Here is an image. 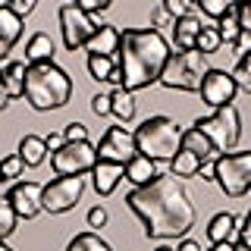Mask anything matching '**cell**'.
<instances>
[{
  "label": "cell",
  "instance_id": "cell-18",
  "mask_svg": "<svg viewBox=\"0 0 251 251\" xmlns=\"http://www.w3.org/2000/svg\"><path fill=\"white\" fill-rule=\"evenodd\" d=\"M82 50L88 53H100V57H116V50H120V28L116 25H100L94 35L88 38V44L82 47Z\"/></svg>",
  "mask_w": 251,
  "mask_h": 251
},
{
  "label": "cell",
  "instance_id": "cell-22",
  "mask_svg": "<svg viewBox=\"0 0 251 251\" xmlns=\"http://www.w3.org/2000/svg\"><path fill=\"white\" fill-rule=\"evenodd\" d=\"M201 157L195 154V151H188V148H179L176 157L170 160V173L176 179H192V176H198V170H201Z\"/></svg>",
  "mask_w": 251,
  "mask_h": 251
},
{
  "label": "cell",
  "instance_id": "cell-7",
  "mask_svg": "<svg viewBox=\"0 0 251 251\" xmlns=\"http://www.w3.org/2000/svg\"><path fill=\"white\" fill-rule=\"evenodd\" d=\"M217 185L226 198H242L251 192V151H229L214 160Z\"/></svg>",
  "mask_w": 251,
  "mask_h": 251
},
{
  "label": "cell",
  "instance_id": "cell-3",
  "mask_svg": "<svg viewBox=\"0 0 251 251\" xmlns=\"http://www.w3.org/2000/svg\"><path fill=\"white\" fill-rule=\"evenodd\" d=\"M73 98V75L57 63H31L25 75V100L38 113H50L69 104Z\"/></svg>",
  "mask_w": 251,
  "mask_h": 251
},
{
  "label": "cell",
  "instance_id": "cell-39",
  "mask_svg": "<svg viewBox=\"0 0 251 251\" xmlns=\"http://www.w3.org/2000/svg\"><path fill=\"white\" fill-rule=\"evenodd\" d=\"M63 135H66V141H88V129L82 123H66Z\"/></svg>",
  "mask_w": 251,
  "mask_h": 251
},
{
  "label": "cell",
  "instance_id": "cell-8",
  "mask_svg": "<svg viewBox=\"0 0 251 251\" xmlns=\"http://www.w3.org/2000/svg\"><path fill=\"white\" fill-rule=\"evenodd\" d=\"M100 25H104V22H98V16L78 10L75 3L60 6V35H63V47H66V50H82V47L88 44V38Z\"/></svg>",
  "mask_w": 251,
  "mask_h": 251
},
{
  "label": "cell",
  "instance_id": "cell-25",
  "mask_svg": "<svg viewBox=\"0 0 251 251\" xmlns=\"http://www.w3.org/2000/svg\"><path fill=\"white\" fill-rule=\"evenodd\" d=\"M110 100H113V116L120 123H132L135 120V91H126V88H113L110 91Z\"/></svg>",
  "mask_w": 251,
  "mask_h": 251
},
{
  "label": "cell",
  "instance_id": "cell-42",
  "mask_svg": "<svg viewBox=\"0 0 251 251\" xmlns=\"http://www.w3.org/2000/svg\"><path fill=\"white\" fill-rule=\"evenodd\" d=\"M235 16H239V25H242V28H251V0H239Z\"/></svg>",
  "mask_w": 251,
  "mask_h": 251
},
{
  "label": "cell",
  "instance_id": "cell-11",
  "mask_svg": "<svg viewBox=\"0 0 251 251\" xmlns=\"http://www.w3.org/2000/svg\"><path fill=\"white\" fill-rule=\"evenodd\" d=\"M138 154L135 145V132H129L126 126H107V132L98 141V157L100 160H113V163H129Z\"/></svg>",
  "mask_w": 251,
  "mask_h": 251
},
{
  "label": "cell",
  "instance_id": "cell-41",
  "mask_svg": "<svg viewBox=\"0 0 251 251\" xmlns=\"http://www.w3.org/2000/svg\"><path fill=\"white\" fill-rule=\"evenodd\" d=\"M35 6H38V0H10V10L19 16V19L31 16V13H35Z\"/></svg>",
  "mask_w": 251,
  "mask_h": 251
},
{
  "label": "cell",
  "instance_id": "cell-30",
  "mask_svg": "<svg viewBox=\"0 0 251 251\" xmlns=\"http://www.w3.org/2000/svg\"><path fill=\"white\" fill-rule=\"evenodd\" d=\"M220 47H223V38H220L217 25H204L201 35H198V44H195V50H201L204 57H210V53H217Z\"/></svg>",
  "mask_w": 251,
  "mask_h": 251
},
{
  "label": "cell",
  "instance_id": "cell-27",
  "mask_svg": "<svg viewBox=\"0 0 251 251\" xmlns=\"http://www.w3.org/2000/svg\"><path fill=\"white\" fill-rule=\"evenodd\" d=\"M88 75L94 82H107L110 75L116 73V57H100V53H88Z\"/></svg>",
  "mask_w": 251,
  "mask_h": 251
},
{
  "label": "cell",
  "instance_id": "cell-49",
  "mask_svg": "<svg viewBox=\"0 0 251 251\" xmlns=\"http://www.w3.org/2000/svg\"><path fill=\"white\" fill-rule=\"evenodd\" d=\"M204 251H235V242H217V245H210Z\"/></svg>",
  "mask_w": 251,
  "mask_h": 251
},
{
  "label": "cell",
  "instance_id": "cell-12",
  "mask_svg": "<svg viewBox=\"0 0 251 251\" xmlns=\"http://www.w3.org/2000/svg\"><path fill=\"white\" fill-rule=\"evenodd\" d=\"M198 94H201V100L210 110H217V107L232 104L235 94H239V85H235L232 73H226V69H207V75H204Z\"/></svg>",
  "mask_w": 251,
  "mask_h": 251
},
{
  "label": "cell",
  "instance_id": "cell-29",
  "mask_svg": "<svg viewBox=\"0 0 251 251\" xmlns=\"http://www.w3.org/2000/svg\"><path fill=\"white\" fill-rule=\"evenodd\" d=\"M195 3L207 19H223L226 13H232L239 6V0H195Z\"/></svg>",
  "mask_w": 251,
  "mask_h": 251
},
{
  "label": "cell",
  "instance_id": "cell-20",
  "mask_svg": "<svg viewBox=\"0 0 251 251\" xmlns=\"http://www.w3.org/2000/svg\"><path fill=\"white\" fill-rule=\"evenodd\" d=\"M160 176V163L151 160V157H145V154H135L129 163H126V179H129L132 185H148L151 179Z\"/></svg>",
  "mask_w": 251,
  "mask_h": 251
},
{
  "label": "cell",
  "instance_id": "cell-31",
  "mask_svg": "<svg viewBox=\"0 0 251 251\" xmlns=\"http://www.w3.org/2000/svg\"><path fill=\"white\" fill-rule=\"evenodd\" d=\"M217 31H220V38H223V44H232L235 38H239L242 25H239V16H235V10L226 13L223 19H217Z\"/></svg>",
  "mask_w": 251,
  "mask_h": 251
},
{
  "label": "cell",
  "instance_id": "cell-40",
  "mask_svg": "<svg viewBox=\"0 0 251 251\" xmlns=\"http://www.w3.org/2000/svg\"><path fill=\"white\" fill-rule=\"evenodd\" d=\"M163 25H173V16L163 10V3H160V6H154V10H151V28L160 31Z\"/></svg>",
  "mask_w": 251,
  "mask_h": 251
},
{
  "label": "cell",
  "instance_id": "cell-35",
  "mask_svg": "<svg viewBox=\"0 0 251 251\" xmlns=\"http://www.w3.org/2000/svg\"><path fill=\"white\" fill-rule=\"evenodd\" d=\"M229 47H232L235 57H251V28H242L239 38H235Z\"/></svg>",
  "mask_w": 251,
  "mask_h": 251
},
{
  "label": "cell",
  "instance_id": "cell-50",
  "mask_svg": "<svg viewBox=\"0 0 251 251\" xmlns=\"http://www.w3.org/2000/svg\"><path fill=\"white\" fill-rule=\"evenodd\" d=\"M154 251H176V248H173V245H157Z\"/></svg>",
  "mask_w": 251,
  "mask_h": 251
},
{
  "label": "cell",
  "instance_id": "cell-28",
  "mask_svg": "<svg viewBox=\"0 0 251 251\" xmlns=\"http://www.w3.org/2000/svg\"><path fill=\"white\" fill-rule=\"evenodd\" d=\"M16 226H19V214H16L13 201L0 195V239H10L16 232Z\"/></svg>",
  "mask_w": 251,
  "mask_h": 251
},
{
  "label": "cell",
  "instance_id": "cell-13",
  "mask_svg": "<svg viewBox=\"0 0 251 251\" xmlns=\"http://www.w3.org/2000/svg\"><path fill=\"white\" fill-rule=\"evenodd\" d=\"M44 185L35 182V179H16L13 192H10V201L16 207L19 220H35L38 214H44Z\"/></svg>",
  "mask_w": 251,
  "mask_h": 251
},
{
  "label": "cell",
  "instance_id": "cell-23",
  "mask_svg": "<svg viewBox=\"0 0 251 251\" xmlns=\"http://www.w3.org/2000/svg\"><path fill=\"white\" fill-rule=\"evenodd\" d=\"M16 154L25 160V167H41V163L47 160V141L41 135H22L19 151Z\"/></svg>",
  "mask_w": 251,
  "mask_h": 251
},
{
  "label": "cell",
  "instance_id": "cell-51",
  "mask_svg": "<svg viewBox=\"0 0 251 251\" xmlns=\"http://www.w3.org/2000/svg\"><path fill=\"white\" fill-rule=\"evenodd\" d=\"M0 251H13L10 245H6V239H0Z\"/></svg>",
  "mask_w": 251,
  "mask_h": 251
},
{
  "label": "cell",
  "instance_id": "cell-9",
  "mask_svg": "<svg viewBox=\"0 0 251 251\" xmlns=\"http://www.w3.org/2000/svg\"><path fill=\"white\" fill-rule=\"evenodd\" d=\"M98 145L91 141H66L60 151L50 154V167L57 176H85L98 163Z\"/></svg>",
  "mask_w": 251,
  "mask_h": 251
},
{
  "label": "cell",
  "instance_id": "cell-4",
  "mask_svg": "<svg viewBox=\"0 0 251 251\" xmlns=\"http://www.w3.org/2000/svg\"><path fill=\"white\" fill-rule=\"evenodd\" d=\"M182 126L173 116H148L145 123L135 129V145L138 154L151 157L157 163H170L179 151V141H182Z\"/></svg>",
  "mask_w": 251,
  "mask_h": 251
},
{
  "label": "cell",
  "instance_id": "cell-6",
  "mask_svg": "<svg viewBox=\"0 0 251 251\" xmlns=\"http://www.w3.org/2000/svg\"><path fill=\"white\" fill-rule=\"evenodd\" d=\"M192 126L210 138V145H214L217 154H229L232 148L239 145V138H242V113H239V107H235V104L217 107L214 113L198 116Z\"/></svg>",
  "mask_w": 251,
  "mask_h": 251
},
{
  "label": "cell",
  "instance_id": "cell-34",
  "mask_svg": "<svg viewBox=\"0 0 251 251\" xmlns=\"http://www.w3.org/2000/svg\"><path fill=\"white\" fill-rule=\"evenodd\" d=\"M163 10H167L173 16V22H176V19H182V16H192L198 10V3H195V0H163Z\"/></svg>",
  "mask_w": 251,
  "mask_h": 251
},
{
  "label": "cell",
  "instance_id": "cell-24",
  "mask_svg": "<svg viewBox=\"0 0 251 251\" xmlns=\"http://www.w3.org/2000/svg\"><path fill=\"white\" fill-rule=\"evenodd\" d=\"M179 148H188V151H195L201 160H214V157H220V154L214 151V145H210V138L204 135V132H198L195 126L182 132V141H179Z\"/></svg>",
  "mask_w": 251,
  "mask_h": 251
},
{
  "label": "cell",
  "instance_id": "cell-15",
  "mask_svg": "<svg viewBox=\"0 0 251 251\" xmlns=\"http://www.w3.org/2000/svg\"><path fill=\"white\" fill-rule=\"evenodd\" d=\"M207 239H210V245H217V242H235L239 239V217L232 210L214 214L207 223Z\"/></svg>",
  "mask_w": 251,
  "mask_h": 251
},
{
  "label": "cell",
  "instance_id": "cell-33",
  "mask_svg": "<svg viewBox=\"0 0 251 251\" xmlns=\"http://www.w3.org/2000/svg\"><path fill=\"white\" fill-rule=\"evenodd\" d=\"M22 173H25V160H22L19 154H6L3 160H0V176H6V179H19Z\"/></svg>",
  "mask_w": 251,
  "mask_h": 251
},
{
  "label": "cell",
  "instance_id": "cell-32",
  "mask_svg": "<svg viewBox=\"0 0 251 251\" xmlns=\"http://www.w3.org/2000/svg\"><path fill=\"white\" fill-rule=\"evenodd\" d=\"M232 78H235V85H239V91L251 94V57H239V60H235Z\"/></svg>",
  "mask_w": 251,
  "mask_h": 251
},
{
  "label": "cell",
  "instance_id": "cell-47",
  "mask_svg": "<svg viewBox=\"0 0 251 251\" xmlns=\"http://www.w3.org/2000/svg\"><path fill=\"white\" fill-rule=\"evenodd\" d=\"M13 185H16V179H6V176H0V195H3V198H10Z\"/></svg>",
  "mask_w": 251,
  "mask_h": 251
},
{
  "label": "cell",
  "instance_id": "cell-21",
  "mask_svg": "<svg viewBox=\"0 0 251 251\" xmlns=\"http://www.w3.org/2000/svg\"><path fill=\"white\" fill-rule=\"evenodd\" d=\"M53 53H57V44L47 31H35L25 44V60L28 63H53Z\"/></svg>",
  "mask_w": 251,
  "mask_h": 251
},
{
  "label": "cell",
  "instance_id": "cell-17",
  "mask_svg": "<svg viewBox=\"0 0 251 251\" xmlns=\"http://www.w3.org/2000/svg\"><path fill=\"white\" fill-rule=\"evenodd\" d=\"M201 19L198 16H182V19L173 22V44H176V50H195V44H198V35H201Z\"/></svg>",
  "mask_w": 251,
  "mask_h": 251
},
{
  "label": "cell",
  "instance_id": "cell-38",
  "mask_svg": "<svg viewBox=\"0 0 251 251\" xmlns=\"http://www.w3.org/2000/svg\"><path fill=\"white\" fill-rule=\"evenodd\" d=\"M85 220H88V226H91L94 232H98V229H104V226H107L110 214H107V207H100V204H98V207H91V210H88V217H85Z\"/></svg>",
  "mask_w": 251,
  "mask_h": 251
},
{
  "label": "cell",
  "instance_id": "cell-2",
  "mask_svg": "<svg viewBox=\"0 0 251 251\" xmlns=\"http://www.w3.org/2000/svg\"><path fill=\"white\" fill-rule=\"evenodd\" d=\"M170 41L157 28H123L116 66L123 75L126 91H141L160 82V73L170 60Z\"/></svg>",
  "mask_w": 251,
  "mask_h": 251
},
{
  "label": "cell",
  "instance_id": "cell-36",
  "mask_svg": "<svg viewBox=\"0 0 251 251\" xmlns=\"http://www.w3.org/2000/svg\"><path fill=\"white\" fill-rule=\"evenodd\" d=\"M91 113L94 116H113V100H110V94H94L91 98Z\"/></svg>",
  "mask_w": 251,
  "mask_h": 251
},
{
  "label": "cell",
  "instance_id": "cell-26",
  "mask_svg": "<svg viewBox=\"0 0 251 251\" xmlns=\"http://www.w3.org/2000/svg\"><path fill=\"white\" fill-rule=\"evenodd\" d=\"M66 251H113V245H110L107 239H100L98 232H78V235H73L69 239V245H66Z\"/></svg>",
  "mask_w": 251,
  "mask_h": 251
},
{
  "label": "cell",
  "instance_id": "cell-5",
  "mask_svg": "<svg viewBox=\"0 0 251 251\" xmlns=\"http://www.w3.org/2000/svg\"><path fill=\"white\" fill-rule=\"evenodd\" d=\"M207 69V57L201 50H176L160 73V85L170 91H201Z\"/></svg>",
  "mask_w": 251,
  "mask_h": 251
},
{
  "label": "cell",
  "instance_id": "cell-16",
  "mask_svg": "<svg viewBox=\"0 0 251 251\" xmlns=\"http://www.w3.org/2000/svg\"><path fill=\"white\" fill-rule=\"evenodd\" d=\"M22 22L25 19H19V16H16L10 6H3V10H0V60L6 57V53L13 50L16 44H19V38H22Z\"/></svg>",
  "mask_w": 251,
  "mask_h": 251
},
{
  "label": "cell",
  "instance_id": "cell-19",
  "mask_svg": "<svg viewBox=\"0 0 251 251\" xmlns=\"http://www.w3.org/2000/svg\"><path fill=\"white\" fill-rule=\"evenodd\" d=\"M28 60H10L3 69H0V78L6 85V94L16 100V98H25V75H28Z\"/></svg>",
  "mask_w": 251,
  "mask_h": 251
},
{
  "label": "cell",
  "instance_id": "cell-46",
  "mask_svg": "<svg viewBox=\"0 0 251 251\" xmlns=\"http://www.w3.org/2000/svg\"><path fill=\"white\" fill-rule=\"evenodd\" d=\"M176 251H204V248H201V245H198L195 239H182V242L176 245Z\"/></svg>",
  "mask_w": 251,
  "mask_h": 251
},
{
  "label": "cell",
  "instance_id": "cell-10",
  "mask_svg": "<svg viewBox=\"0 0 251 251\" xmlns=\"http://www.w3.org/2000/svg\"><path fill=\"white\" fill-rule=\"evenodd\" d=\"M85 195V176H57L44 185V214H66Z\"/></svg>",
  "mask_w": 251,
  "mask_h": 251
},
{
  "label": "cell",
  "instance_id": "cell-1",
  "mask_svg": "<svg viewBox=\"0 0 251 251\" xmlns=\"http://www.w3.org/2000/svg\"><path fill=\"white\" fill-rule=\"evenodd\" d=\"M126 204L141 220L148 239H185L198 217L192 195L173 173H160L148 185L132 188L126 195Z\"/></svg>",
  "mask_w": 251,
  "mask_h": 251
},
{
  "label": "cell",
  "instance_id": "cell-14",
  "mask_svg": "<svg viewBox=\"0 0 251 251\" xmlns=\"http://www.w3.org/2000/svg\"><path fill=\"white\" fill-rule=\"evenodd\" d=\"M126 179V163H113V160H98L91 170V182H94V192L100 198H110V195L120 188V182Z\"/></svg>",
  "mask_w": 251,
  "mask_h": 251
},
{
  "label": "cell",
  "instance_id": "cell-44",
  "mask_svg": "<svg viewBox=\"0 0 251 251\" xmlns=\"http://www.w3.org/2000/svg\"><path fill=\"white\" fill-rule=\"evenodd\" d=\"M214 160H217V157H214ZM214 160H204V163H201V170H198L201 182H217V170H214Z\"/></svg>",
  "mask_w": 251,
  "mask_h": 251
},
{
  "label": "cell",
  "instance_id": "cell-45",
  "mask_svg": "<svg viewBox=\"0 0 251 251\" xmlns=\"http://www.w3.org/2000/svg\"><path fill=\"white\" fill-rule=\"evenodd\" d=\"M44 141H47V151H60L63 145H66V135H63V132H50V135H44Z\"/></svg>",
  "mask_w": 251,
  "mask_h": 251
},
{
  "label": "cell",
  "instance_id": "cell-37",
  "mask_svg": "<svg viewBox=\"0 0 251 251\" xmlns=\"http://www.w3.org/2000/svg\"><path fill=\"white\" fill-rule=\"evenodd\" d=\"M73 3L78 6V10L91 13V16H100L104 10H110V3H113V0H73Z\"/></svg>",
  "mask_w": 251,
  "mask_h": 251
},
{
  "label": "cell",
  "instance_id": "cell-48",
  "mask_svg": "<svg viewBox=\"0 0 251 251\" xmlns=\"http://www.w3.org/2000/svg\"><path fill=\"white\" fill-rule=\"evenodd\" d=\"M10 100H13V98L6 94V85H3V78H0V113H3V110L10 107Z\"/></svg>",
  "mask_w": 251,
  "mask_h": 251
},
{
  "label": "cell",
  "instance_id": "cell-52",
  "mask_svg": "<svg viewBox=\"0 0 251 251\" xmlns=\"http://www.w3.org/2000/svg\"><path fill=\"white\" fill-rule=\"evenodd\" d=\"M3 6H10V0H0V10H3Z\"/></svg>",
  "mask_w": 251,
  "mask_h": 251
},
{
  "label": "cell",
  "instance_id": "cell-43",
  "mask_svg": "<svg viewBox=\"0 0 251 251\" xmlns=\"http://www.w3.org/2000/svg\"><path fill=\"white\" fill-rule=\"evenodd\" d=\"M235 242H242V245H248L251 248V210L245 214V220H242V226H239V239Z\"/></svg>",
  "mask_w": 251,
  "mask_h": 251
}]
</instances>
